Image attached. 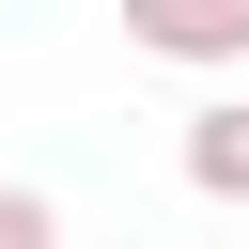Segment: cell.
<instances>
[{"mask_svg":"<svg viewBox=\"0 0 249 249\" xmlns=\"http://www.w3.org/2000/svg\"><path fill=\"white\" fill-rule=\"evenodd\" d=\"M124 47L218 78V62H249V0H124Z\"/></svg>","mask_w":249,"mask_h":249,"instance_id":"1","label":"cell"},{"mask_svg":"<svg viewBox=\"0 0 249 249\" xmlns=\"http://www.w3.org/2000/svg\"><path fill=\"white\" fill-rule=\"evenodd\" d=\"M171 156H187V187H202V202H249V93H202Z\"/></svg>","mask_w":249,"mask_h":249,"instance_id":"2","label":"cell"},{"mask_svg":"<svg viewBox=\"0 0 249 249\" xmlns=\"http://www.w3.org/2000/svg\"><path fill=\"white\" fill-rule=\"evenodd\" d=\"M0 249H62V202L47 187H0Z\"/></svg>","mask_w":249,"mask_h":249,"instance_id":"3","label":"cell"}]
</instances>
